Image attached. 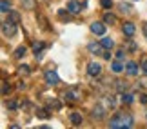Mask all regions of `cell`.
<instances>
[{
	"label": "cell",
	"mask_w": 147,
	"mask_h": 129,
	"mask_svg": "<svg viewBox=\"0 0 147 129\" xmlns=\"http://www.w3.org/2000/svg\"><path fill=\"white\" fill-rule=\"evenodd\" d=\"M122 102H123V104H133V95L123 93V95H122Z\"/></svg>",
	"instance_id": "obj_22"
},
{
	"label": "cell",
	"mask_w": 147,
	"mask_h": 129,
	"mask_svg": "<svg viewBox=\"0 0 147 129\" xmlns=\"http://www.w3.org/2000/svg\"><path fill=\"white\" fill-rule=\"evenodd\" d=\"M65 98L69 100V102H75V100H78V98H80V93H78L76 89H71V91L65 95Z\"/></svg>",
	"instance_id": "obj_13"
},
{
	"label": "cell",
	"mask_w": 147,
	"mask_h": 129,
	"mask_svg": "<svg viewBox=\"0 0 147 129\" xmlns=\"http://www.w3.org/2000/svg\"><path fill=\"white\" fill-rule=\"evenodd\" d=\"M105 116V107L102 104H98V105H94L93 107V118H96V120H102Z\"/></svg>",
	"instance_id": "obj_7"
},
{
	"label": "cell",
	"mask_w": 147,
	"mask_h": 129,
	"mask_svg": "<svg viewBox=\"0 0 147 129\" xmlns=\"http://www.w3.org/2000/svg\"><path fill=\"white\" fill-rule=\"evenodd\" d=\"M18 73H20V75H29V66H20Z\"/></svg>",
	"instance_id": "obj_26"
},
{
	"label": "cell",
	"mask_w": 147,
	"mask_h": 129,
	"mask_svg": "<svg viewBox=\"0 0 147 129\" xmlns=\"http://www.w3.org/2000/svg\"><path fill=\"white\" fill-rule=\"evenodd\" d=\"M104 22H105V24H111V26H113V24L116 22V18H115L111 13H105V15H104Z\"/></svg>",
	"instance_id": "obj_20"
},
{
	"label": "cell",
	"mask_w": 147,
	"mask_h": 129,
	"mask_svg": "<svg viewBox=\"0 0 147 129\" xmlns=\"http://www.w3.org/2000/svg\"><path fill=\"white\" fill-rule=\"evenodd\" d=\"M129 44V49H131V51H136V44L134 42H127Z\"/></svg>",
	"instance_id": "obj_32"
},
{
	"label": "cell",
	"mask_w": 147,
	"mask_h": 129,
	"mask_svg": "<svg viewBox=\"0 0 147 129\" xmlns=\"http://www.w3.org/2000/svg\"><path fill=\"white\" fill-rule=\"evenodd\" d=\"M102 47H104V46H102V42H100V44H98V42H91V44L87 46V49H89L91 53H94V55H104Z\"/></svg>",
	"instance_id": "obj_9"
},
{
	"label": "cell",
	"mask_w": 147,
	"mask_h": 129,
	"mask_svg": "<svg viewBox=\"0 0 147 129\" xmlns=\"http://www.w3.org/2000/svg\"><path fill=\"white\" fill-rule=\"evenodd\" d=\"M116 58L122 60V58H123V51H118V53H116Z\"/></svg>",
	"instance_id": "obj_34"
},
{
	"label": "cell",
	"mask_w": 147,
	"mask_h": 129,
	"mask_svg": "<svg viewBox=\"0 0 147 129\" xmlns=\"http://www.w3.org/2000/svg\"><path fill=\"white\" fill-rule=\"evenodd\" d=\"M69 15H73L69 9H67V11H65V9H60V11H58V18H60L62 22H65V20L69 22V20H71V16H69Z\"/></svg>",
	"instance_id": "obj_12"
},
{
	"label": "cell",
	"mask_w": 147,
	"mask_h": 129,
	"mask_svg": "<svg viewBox=\"0 0 147 129\" xmlns=\"http://www.w3.org/2000/svg\"><path fill=\"white\" fill-rule=\"evenodd\" d=\"M67 9H69L73 15H78L82 11V4L78 2V0H69V2H67Z\"/></svg>",
	"instance_id": "obj_6"
},
{
	"label": "cell",
	"mask_w": 147,
	"mask_h": 129,
	"mask_svg": "<svg viewBox=\"0 0 147 129\" xmlns=\"http://www.w3.org/2000/svg\"><path fill=\"white\" fill-rule=\"evenodd\" d=\"M122 31H123V35H125V36H133L134 33H136V27H134L133 22H123Z\"/></svg>",
	"instance_id": "obj_5"
},
{
	"label": "cell",
	"mask_w": 147,
	"mask_h": 129,
	"mask_svg": "<svg viewBox=\"0 0 147 129\" xmlns=\"http://www.w3.org/2000/svg\"><path fill=\"white\" fill-rule=\"evenodd\" d=\"M91 31L94 33V35H98V36H104L105 35V24H104V22H93V24H91Z\"/></svg>",
	"instance_id": "obj_3"
},
{
	"label": "cell",
	"mask_w": 147,
	"mask_h": 129,
	"mask_svg": "<svg viewBox=\"0 0 147 129\" xmlns=\"http://www.w3.org/2000/svg\"><path fill=\"white\" fill-rule=\"evenodd\" d=\"M47 107H53V109H60L62 104H58V100H49V105Z\"/></svg>",
	"instance_id": "obj_25"
},
{
	"label": "cell",
	"mask_w": 147,
	"mask_h": 129,
	"mask_svg": "<svg viewBox=\"0 0 147 129\" xmlns=\"http://www.w3.org/2000/svg\"><path fill=\"white\" fill-rule=\"evenodd\" d=\"M140 102H142V104H147V95H140Z\"/></svg>",
	"instance_id": "obj_33"
},
{
	"label": "cell",
	"mask_w": 147,
	"mask_h": 129,
	"mask_svg": "<svg viewBox=\"0 0 147 129\" xmlns=\"http://www.w3.org/2000/svg\"><path fill=\"white\" fill-rule=\"evenodd\" d=\"M111 69L115 71V73H120V71H123V69H125V67H123L120 62H113V64H111Z\"/></svg>",
	"instance_id": "obj_21"
},
{
	"label": "cell",
	"mask_w": 147,
	"mask_h": 129,
	"mask_svg": "<svg viewBox=\"0 0 147 129\" xmlns=\"http://www.w3.org/2000/svg\"><path fill=\"white\" fill-rule=\"evenodd\" d=\"M120 11H129V13H131L133 7H131L129 4H120Z\"/></svg>",
	"instance_id": "obj_30"
},
{
	"label": "cell",
	"mask_w": 147,
	"mask_h": 129,
	"mask_svg": "<svg viewBox=\"0 0 147 129\" xmlns=\"http://www.w3.org/2000/svg\"><path fill=\"white\" fill-rule=\"evenodd\" d=\"M142 71H144V75H147V57L142 60Z\"/></svg>",
	"instance_id": "obj_31"
},
{
	"label": "cell",
	"mask_w": 147,
	"mask_h": 129,
	"mask_svg": "<svg viewBox=\"0 0 147 129\" xmlns=\"http://www.w3.org/2000/svg\"><path fill=\"white\" fill-rule=\"evenodd\" d=\"M9 20L11 22H15V24H18V22H20V13H16V11H9Z\"/></svg>",
	"instance_id": "obj_15"
},
{
	"label": "cell",
	"mask_w": 147,
	"mask_h": 129,
	"mask_svg": "<svg viewBox=\"0 0 147 129\" xmlns=\"http://www.w3.org/2000/svg\"><path fill=\"white\" fill-rule=\"evenodd\" d=\"M36 116H38V118H47L49 111L47 109H36Z\"/></svg>",
	"instance_id": "obj_23"
},
{
	"label": "cell",
	"mask_w": 147,
	"mask_h": 129,
	"mask_svg": "<svg viewBox=\"0 0 147 129\" xmlns=\"http://www.w3.org/2000/svg\"><path fill=\"white\" fill-rule=\"evenodd\" d=\"M9 89H11V87H9V84L4 80V82H2V95H7V91H9Z\"/></svg>",
	"instance_id": "obj_29"
},
{
	"label": "cell",
	"mask_w": 147,
	"mask_h": 129,
	"mask_svg": "<svg viewBox=\"0 0 147 129\" xmlns=\"http://www.w3.org/2000/svg\"><path fill=\"white\" fill-rule=\"evenodd\" d=\"M87 73H89L91 76H98L100 73H102V66L96 64V62H89V64H87Z\"/></svg>",
	"instance_id": "obj_4"
},
{
	"label": "cell",
	"mask_w": 147,
	"mask_h": 129,
	"mask_svg": "<svg viewBox=\"0 0 147 129\" xmlns=\"http://www.w3.org/2000/svg\"><path fill=\"white\" fill-rule=\"evenodd\" d=\"M125 73H127L129 76L138 75V66L134 64V62H127V64H125Z\"/></svg>",
	"instance_id": "obj_10"
},
{
	"label": "cell",
	"mask_w": 147,
	"mask_h": 129,
	"mask_svg": "<svg viewBox=\"0 0 147 129\" xmlns=\"http://www.w3.org/2000/svg\"><path fill=\"white\" fill-rule=\"evenodd\" d=\"M104 100H105V105H107V107H111V109L116 107V100L113 98V97H105Z\"/></svg>",
	"instance_id": "obj_19"
},
{
	"label": "cell",
	"mask_w": 147,
	"mask_h": 129,
	"mask_svg": "<svg viewBox=\"0 0 147 129\" xmlns=\"http://www.w3.org/2000/svg\"><path fill=\"white\" fill-rule=\"evenodd\" d=\"M26 53H27V49H26L24 46H20V47L15 51V58H22V57H26Z\"/></svg>",
	"instance_id": "obj_18"
},
{
	"label": "cell",
	"mask_w": 147,
	"mask_h": 129,
	"mask_svg": "<svg viewBox=\"0 0 147 129\" xmlns=\"http://www.w3.org/2000/svg\"><path fill=\"white\" fill-rule=\"evenodd\" d=\"M46 80H47V84L55 86V84H60V76L55 71H46Z\"/></svg>",
	"instance_id": "obj_8"
},
{
	"label": "cell",
	"mask_w": 147,
	"mask_h": 129,
	"mask_svg": "<svg viewBox=\"0 0 147 129\" xmlns=\"http://www.w3.org/2000/svg\"><path fill=\"white\" fill-rule=\"evenodd\" d=\"M142 27H144V35H145V38H147V24H144Z\"/></svg>",
	"instance_id": "obj_36"
},
{
	"label": "cell",
	"mask_w": 147,
	"mask_h": 129,
	"mask_svg": "<svg viewBox=\"0 0 147 129\" xmlns=\"http://www.w3.org/2000/svg\"><path fill=\"white\" fill-rule=\"evenodd\" d=\"M71 124L73 126H80L82 124V115L80 113H73L71 115Z\"/></svg>",
	"instance_id": "obj_14"
},
{
	"label": "cell",
	"mask_w": 147,
	"mask_h": 129,
	"mask_svg": "<svg viewBox=\"0 0 147 129\" xmlns=\"http://www.w3.org/2000/svg\"><path fill=\"white\" fill-rule=\"evenodd\" d=\"M44 47H46V42H35V44H33V53L36 55V58H40V57H42L40 51H42Z\"/></svg>",
	"instance_id": "obj_11"
},
{
	"label": "cell",
	"mask_w": 147,
	"mask_h": 129,
	"mask_svg": "<svg viewBox=\"0 0 147 129\" xmlns=\"http://www.w3.org/2000/svg\"><path fill=\"white\" fill-rule=\"evenodd\" d=\"M102 46H104V49H113L115 47V42H113L111 38H104V40H102Z\"/></svg>",
	"instance_id": "obj_17"
},
{
	"label": "cell",
	"mask_w": 147,
	"mask_h": 129,
	"mask_svg": "<svg viewBox=\"0 0 147 129\" xmlns=\"http://www.w3.org/2000/svg\"><path fill=\"white\" fill-rule=\"evenodd\" d=\"M16 24L15 22H11V20H7V22H4L2 24V33H4V36H15V33H16V27H15Z\"/></svg>",
	"instance_id": "obj_2"
},
{
	"label": "cell",
	"mask_w": 147,
	"mask_h": 129,
	"mask_svg": "<svg viewBox=\"0 0 147 129\" xmlns=\"http://www.w3.org/2000/svg\"><path fill=\"white\" fill-rule=\"evenodd\" d=\"M100 4H102V7H105V9H109L111 5H113V0H100Z\"/></svg>",
	"instance_id": "obj_28"
},
{
	"label": "cell",
	"mask_w": 147,
	"mask_h": 129,
	"mask_svg": "<svg viewBox=\"0 0 147 129\" xmlns=\"http://www.w3.org/2000/svg\"><path fill=\"white\" fill-rule=\"evenodd\" d=\"M104 58H107V60H111V55L107 53V51H104Z\"/></svg>",
	"instance_id": "obj_35"
},
{
	"label": "cell",
	"mask_w": 147,
	"mask_h": 129,
	"mask_svg": "<svg viewBox=\"0 0 147 129\" xmlns=\"http://www.w3.org/2000/svg\"><path fill=\"white\" fill-rule=\"evenodd\" d=\"M22 5H24L26 9H33L35 7V0H22Z\"/></svg>",
	"instance_id": "obj_24"
},
{
	"label": "cell",
	"mask_w": 147,
	"mask_h": 129,
	"mask_svg": "<svg viewBox=\"0 0 147 129\" xmlns=\"http://www.w3.org/2000/svg\"><path fill=\"white\" fill-rule=\"evenodd\" d=\"M5 105H7V109H11V111H13V109H16V107H18V104H16V100H9V102H7V104H5Z\"/></svg>",
	"instance_id": "obj_27"
},
{
	"label": "cell",
	"mask_w": 147,
	"mask_h": 129,
	"mask_svg": "<svg viewBox=\"0 0 147 129\" xmlns=\"http://www.w3.org/2000/svg\"><path fill=\"white\" fill-rule=\"evenodd\" d=\"M0 7H2V13H9V7H11V2L9 0H2V2H0Z\"/></svg>",
	"instance_id": "obj_16"
},
{
	"label": "cell",
	"mask_w": 147,
	"mask_h": 129,
	"mask_svg": "<svg viewBox=\"0 0 147 129\" xmlns=\"http://www.w3.org/2000/svg\"><path fill=\"white\" fill-rule=\"evenodd\" d=\"M134 120L131 115H116L109 122V127H133Z\"/></svg>",
	"instance_id": "obj_1"
}]
</instances>
